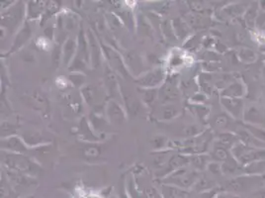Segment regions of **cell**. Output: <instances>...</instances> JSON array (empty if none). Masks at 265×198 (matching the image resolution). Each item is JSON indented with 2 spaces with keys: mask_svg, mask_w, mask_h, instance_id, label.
Listing matches in <instances>:
<instances>
[{
  "mask_svg": "<svg viewBox=\"0 0 265 198\" xmlns=\"http://www.w3.org/2000/svg\"><path fill=\"white\" fill-rule=\"evenodd\" d=\"M265 177H262L259 174H249L244 176H238L230 179L227 185L226 189L227 192H231L234 194L247 192L257 187H260L264 184Z\"/></svg>",
  "mask_w": 265,
  "mask_h": 198,
  "instance_id": "obj_1",
  "label": "cell"
},
{
  "mask_svg": "<svg viewBox=\"0 0 265 198\" xmlns=\"http://www.w3.org/2000/svg\"><path fill=\"white\" fill-rule=\"evenodd\" d=\"M199 173L196 170H187L186 168H180L171 173L164 180L168 185L176 186L179 188H188L195 184L199 179Z\"/></svg>",
  "mask_w": 265,
  "mask_h": 198,
  "instance_id": "obj_2",
  "label": "cell"
},
{
  "mask_svg": "<svg viewBox=\"0 0 265 198\" xmlns=\"http://www.w3.org/2000/svg\"><path fill=\"white\" fill-rule=\"evenodd\" d=\"M232 153L237 161L243 164L265 159V149L263 150L255 147H248L245 145H237L232 149Z\"/></svg>",
  "mask_w": 265,
  "mask_h": 198,
  "instance_id": "obj_3",
  "label": "cell"
},
{
  "mask_svg": "<svg viewBox=\"0 0 265 198\" xmlns=\"http://www.w3.org/2000/svg\"><path fill=\"white\" fill-rule=\"evenodd\" d=\"M163 78V73L160 69H156L152 72H150L145 77L139 79V83L143 86L147 87H152L154 85H157L161 82Z\"/></svg>",
  "mask_w": 265,
  "mask_h": 198,
  "instance_id": "obj_4",
  "label": "cell"
},
{
  "mask_svg": "<svg viewBox=\"0 0 265 198\" xmlns=\"http://www.w3.org/2000/svg\"><path fill=\"white\" fill-rule=\"evenodd\" d=\"M162 194L164 198H189L186 191L172 185H165L162 189Z\"/></svg>",
  "mask_w": 265,
  "mask_h": 198,
  "instance_id": "obj_5",
  "label": "cell"
},
{
  "mask_svg": "<svg viewBox=\"0 0 265 198\" xmlns=\"http://www.w3.org/2000/svg\"><path fill=\"white\" fill-rule=\"evenodd\" d=\"M223 104H225L226 108L234 116H238V113L242 107V102L233 98H223Z\"/></svg>",
  "mask_w": 265,
  "mask_h": 198,
  "instance_id": "obj_6",
  "label": "cell"
},
{
  "mask_svg": "<svg viewBox=\"0 0 265 198\" xmlns=\"http://www.w3.org/2000/svg\"><path fill=\"white\" fill-rule=\"evenodd\" d=\"M262 171H265V159L248 163L244 168V172L248 174H259Z\"/></svg>",
  "mask_w": 265,
  "mask_h": 198,
  "instance_id": "obj_7",
  "label": "cell"
},
{
  "mask_svg": "<svg viewBox=\"0 0 265 198\" xmlns=\"http://www.w3.org/2000/svg\"><path fill=\"white\" fill-rule=\"evenodd\" d=\"M2 144H3V146L5 148H8V149H10L12 151H15V152H24V151H26L24 145L17 138H9L8 140L3 141Z\"/></svg>",
  "mask_w": 265,
  "mask_h": 198,
  "instance_id": "obj_8",
  "label": "cell"
},
{
  "mask_svg": "<svg viewBox=\"0 0 265 198\" xmlns=\"http://www.w3.org/2000/svg\"><path fill=\"white\" fill-rule=\"evenodd\" d=\"M212 156L217 161H224V162L230 158L227 150L224 147H221V146H218L215 148L214 152L212 153Z\"/></svg>",
  "mask_w": 265,
  "mask_h": 198,
  "instance_id": "obj_9",
  "label": "cell"
},
{
  "mask_svg": "<svg viewBox=\"0 0 265 198\" xmlns=\"http://www.w3.org/2000/svg\"><path fill=\"white\" fill-rule=\"evenodd\" d=\"M237 169H238L237 161L232 159L231 158H229L227 160H226L224 162V164L222 165V171H223V173H226V174H232Z\"/></svg>",
  "mask_w": 265,
  "mask_h": 198,
  "instance_id": "obj_10",
  "label": "cell"
},
{
  "mask_svg": "<svg viewBox=\"0 0 265 198\" xmlns=\"http://www.w3.org/2000/svg\"><path fill=\"white\" fill-rule=\"evenodd\" d=\"M215 183L212 179L207 178V177H203V178H199L198 181L196 182V189L198 191H206L209 189H213Z\"/></svg>",
  "mask_w": 265,
  "mask_h": 198,
  "instance_id": "obj_11",
  "label": "cell"
},
{
  "mask_svg": "<svg viewBox=\"0 0 265 198\" xmlns=\"http://www.w3.org/2000/svg\"><path fill=\"white\" fill-rule=\"evenodd\" d=\"M234 139H235V137L233 135H231L229 133H224V134H221L219 137V144L221 147H224L227 149V148L233 145Z\"/></svg>",
  "mask_w": 265,
  "mask_h": 198,
  "instance_id": "obj_12",
  "label": "cell"
},
{
  "mask_svg": "<svg viewBox=\"0 0 265 198\" xmlns=\"http://www.w3.org/2000/svg\"><path fill=\"white\" fill-rule=\"evenodd\" d=\"M246 129H248V132L254 137L256 138V140L258 141H264L265 142V130L263 129H260L258 127H255V126H252V125H245Z\"/></svg>",
  "mask_w": 265,
  "mask_h": 198,
  "instance_id": "obj_13",
  "label": "cell"
},
{
  "mask_svg": "<svg viewBox=\"0 0 265 198\" xmlns=\"http://www.w3.org/2000/svg\"><path fill=\"white\" fill-rule=\"evenodd\" d=\"M206 157H203V156H197V157H194L192 161H193V164L199 168V169H203L206 165L208 166L207 164V160H206Z\"/></svg>",
  "mask_w": 265,
  "mask_h": 198,
  "instance_id": "obj_14",
  "label": "cell"
},
{
  "mask_svg": "<svg viewBox=\"0 0 265 198\" xmlns=\"http://www.w3.org/2000/svg\"><path fill=\"white\" fill-rule=\"evenodd\" d=\"M75 43L72 40H69L68 43L66 44V48H65V59H67V62L70 61V59L73 57L74 55V45Z\"/></svg>",
  "mask_w": 265,
  "mask_h": 198,
  "instance_id": "obj_15",
  "label": "cell"
},
{
  "mask_svg": "<svg viewBox=\"0 0 265 198\" xmlns=\"http://www.w3.org/2000/svg\"><path fill=\"white\" fill-rule=\"evenodd\" d=\"M162 92L164 99H174L176 97V91L171 86H164Z\"/></svg>",
  "mask_w": 265,
  "mask_h": 198,
  "instance_id": "obj_16",
  "label": "cell"
},
{
  "mask_svg": "<svg viewBox=\"0 0 265 198\" xmlns=\"http://www.w3.org/2000/svg\"><path fill=\"white\" fill-rule=\"evenodd\" d=\"M228 119L225 115H221L216 120V125L221 129H226L228 126Z\"/></svg>",
  "mask_w": 265,
  "mask_h": 198,
  "instance_id": "obj_17",
  "label": "cell"
},
{
  "mask_svg": "<svg viewBox=\"0 0 265 198\" xmlns=\"http://www.w3.org/2000/svg\"><path fill=\"white\" fill-rule=\"evenodd\" d=\"M216 195H217V191L216 189L213 188V189L200 192L196 198H215Z\"/></svg>",
  "mask_w": 265,
  "mask_h": 198,
  "instance_id": "obj_18",
  "label": "cell"
},
{
  "mask_svg": "<svg viewBox=\"0 0 265 198\" xmlns=\"http://www.w3.org/2000/svg\"><path fill=\"white\" fill-rule=\"evenodd\" d=\"M208 168H209V170H210L211 172H213L214 174H219V173L223 172V171H222V166H221L219 163H217V162L209 163V164H208Z\"/></svg>",
  "mask_w": 265,
  "mask_h": 198,
  "instance_id": "obj_19",
  "label": "cell"
},
{
  "mask_svg": "<svg viewBox=\"0 0 265 198\" xmlns=\"http://www.w3.org/2000/svg\"><path fill=\"white\" fill-rule=\"evenodd\" d=\"M227 90H230L231 91L229 93L230 96H238V95L241 94V91H240L241 90V87H240L239 84H233Z\"/></svg>",
  "mask_w": 265,
  "mask_h": 198,
  "instance_id": "obj_20",
  "label": "cell"
},
{
  "mask_svg": "<svg viewBox=\"0 0 265 198\" xmlns=\"http://www.w3.org/2000/svg\"><path fill=\"white\" fill-rule=\"evenodd\" d=\"M215 198H240V197L237 194H234L231 192H224V193L217 194Z\"/></svg>",
  "mask_w": 265,
  "mask_h": 198,
  "instance_id": "obj_21",
  "label": "cell"
},
{
  "mask_svg": "<svg viewBox=\"0 0 265 198\" xmlns=\"http://www.w3.org/2000/svg\"><path fill=\"white\" fill-rule=\"evenodd\" d=\"M175 114H176V111H175L172 107H169V108L167 107V108L164 110V112H163V115H164L163 117H164L165 119H167V118L170 119V118H172Z\"/></svg>",
  "mask_w": 265,
  "mask_h": 198,
  "instance_id": "obj_22",
  "label": "cell"
},
{
  "mask_svg": "<svg viewBox=\"0 0 265 198\" xmlns=\"http://www.w3.org/2000/svg\"><path fill=\"white\" fill-rule=\"evenodd\" d=\"M25 198H35V197H33V196H28V197H25Z\"/></svg>",
  "mask_w": 265,
  "mask_h": 198,
  "instance_id": "obj_23",
  "label": "cell"
}]
</instances>
